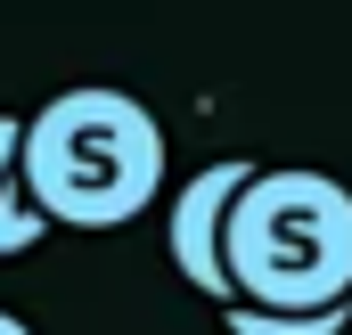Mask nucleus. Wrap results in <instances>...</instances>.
Returning <instances> with one entry per match:
<instances>
[{
  "label": "nucleus",
  "mask_w": 352,
  "mask_h": 335,
  "mask_svg": "<svg viewBox=\"0 0 352 335\" xmlns=\"http://www.w3.org/2000/svg\"><path fill=\"white\" fill-rule=\"evenodd\" d=\"M41 229H50V213L25 188V123L0 115V253H25Z\"/></svg>",
  "instance_id": "20e7f679"
},
{
  "label": "nucleus",
  "mask_w": 352,
  "mask_h": 335,
  "mask_svg": "<svg viewBox=\"0 0 352 335\" xmlns=\"http://www.w3.org/2000/svg\"><path fill=\"white\" fill-rule=\"evenodd\" d=\"M25 188L66 229H115L156 205L164 131L131 90H58L25 123Z\"/></svg>",
  "instance_id": "f257e3e1"
},
{
  "label": "nucleus",
  "mask_w": 352,
  "mask_h": 335,
  "mask_svg": "<svg viewBox=\"0 0 352 335\" xmlns=\"http://www.w3.org/2000/svg\"><path fill=\"white\" fill-rule=\"evenodd\" d=\"M230 286L246 311L352 303V188L328 172H254L230 205Z\"/></svg>",
  "instance_id": "f03ea898"
},
{
  "label": "nucleus",
  "mask_w": 352,
  "mask_h": 335,
  "mask_svg": "<svg viewBox=\"0 0 352 335\" xmlns=\"http://www.w3.org/2000/svg\"><path fill=\"white\" fill-rule=\"evenodd\" d=\"M0 335H33V327H25V319H8V311H0Z\"/></svg>",
  "instance_id": "423d86ee"
},
{
  "label": "nucleus",
  "mask_w": 352,
  "mask_h": 335,
  "mask_svg": "<svg viewBox=\"0 0 352 335\" xmlns=\"http://www.w3.org/2000/svg\"><path fill=\"white\" fill-rule=\"evenodd\" d=\"M352 327V303H336V311H230V335H344Z\"/></svg>",
  "instance_id": "39448f33"
},
{
  "label": "nucleus",
  "mask_w": 352,
  "mask_h": 335,
  "mask_svg": "<svg viewBox=\"0 0 352 335\" xmlns=\"http://www.w3.org/2000/svg\"><path fill=\"white\" fill-rule=\"evenodd\" d=\"M246 180H254V164L230 156V164L197 172L173 196V262H180V278L197 294L230 303V311H238V286H230V205L246 196Z\"/></svg>",
  "instance_id": "7ed1b4c3"
}]
</instances>
